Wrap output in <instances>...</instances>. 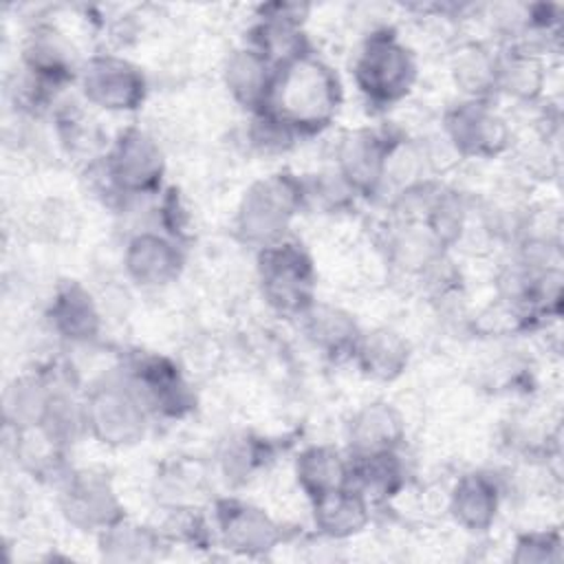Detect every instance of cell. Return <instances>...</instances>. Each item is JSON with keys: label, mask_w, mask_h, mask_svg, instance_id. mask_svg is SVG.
Instances as JSON below:
<instances>
[{"label": "cell", "mask_w": 564, "mask_h": 564, "mask_svg": "<svg viewBox=\"0 0 564 564\" xmlns=\"http://www.w3.org/2000/svg\"><path fill=\"white\" fill-rule=\"evenodd\" d=\"M344 104L339 73L315 51L275 68L271 93L262 110L289 126L297 139L328 130Z\"/></svg>", "instance_id": "cell-1"}, {"label": "cell", "mask_w": 564, "mask_h": 564, "mask_svg": "<svg viewBox=\"0 0 564 564\" xmlns=\"http://www.w3.org/2000/svg\"><path fill=\"white\" fill-rule=\"evenodd\" d=\"M97 176L95 187L108 203H130L163 192L165 156L159 141L139 126H126L106 145V152L88 163Z\"/></svg>", "instance_id": "cell-2"}, {"label": "cell", "mask_w": 564, "mask_h": 564, "mask_svg": "<svg viewBox=\"0 0 564 564\" xmlns=\"http://www.w3.org/2000/svg\"><path fill=\"white\" fill-rule=\"evenodd\" d=\"M419 79L414 51L390 26L372 29L352 57V82L368 106L392 108L401 104Z\"/></svg>", "instance_id": "cell-3"}, {"label": "cell", "mask_w": 564, "mask_h": 564, "mask_svg": "<svg viewBox=\"0 0 564 564\" xmlns=\"http://www.w3.org/2000/svg\"><path fill=\"white\" fill-rule=\"evenodd\" d=\"M306 209L304 176L273 172L253 181L236 207L234 231L256 251L289 238V229L300 212Z\"/></svg>", "instance_id": "cell-4"}, {"label": "cell", "mask_w": 564, "mask_h": 564, "mask_svg": "<svg viewBox=\"0 0 564 564\" xmlns=\"http://www.w3.org/2000/svg\"><path fill=\"white\" fill-rule=\"evenodd\" d=\"M258 284L264 302L282 317L300 319L317 302V271L302 242L284 238L258 251Z\"/></svg>", "instance_id": "cell-5"}, {"label": "cell", "mask_w": 564, "mask_h": 564, "mask_svg": "<svg viewBox=\"0 0 564 564\" xmlns=\"http://www.w3.org/2000/svg\"><path fill=\"white\" fill-rule=\"evenodd\" d=\"M84 430L106 447H132L150 427V412L121 372L104 377L82 399Z\"/></svg>", "instance_id": "cell-6"}, {"label": "cell", "mask_w": 564, "mask_h": 564, "mask_svg": "<svg viewBox=\"0 0 564 564\" xmlns=\"http://www.w3.org/2000/svg\"><path fill=\"white\" fill-rule=\"evenodd\" d=\"M441 132L454 154L463 159H496L513 145L507 117L489 99H465L449 104L441 119Z\"/></svg>", "instance_id": "cell-7"}, {"label": "cell", "mask_w": 564, "mask_h": 564, "mask_svg": "<svg viewBox=\"0 0 564 564\" xmlns=\"http://www.w3.org/2000/svg\"><path fill=\"white\" fill-rule=\"evenodd\" d=\"M77 84L84 101L106 112H134L148 99L145 73L117 53H95L84 59Z\"/></svg>", "instance_id": "cell-8"}, {"label": "cell", "mask_w": 564, "mask_h": 564, "mask_svg": "<svg viewBox=\"0 0 564 564\" xmlns=\"http://www.w3.org/2000/svg\"><path fill=\"white\" fill-rule=\"evenodd\" d=\"M119 372L139 394L150 416L183 419L196 405L194 390L189 388L181 368L165 355L137 352Z\"/></svg>", "instance_id": "cell-9"}, {"label": "cell", "mask_w": 564, "mask_h": 564, "mask_svg": "<svg viewBox=\"0 0 564 564\" xmlns=\"http://www.w3.org/2000/svg\"><path fill=\"white\" fill-rule=\"evenodd\" d=\"M57 487L62 516L79 531L97 535L126 518V509L115 487L99 471L70 469Z\"/></svg>", "instance_id": "cell-10"}, {"label": "cell", "mask_w": 564, "mask_h": 564, "mask_svg": "<svg viewBox=\"0 0 564 564\" xmlns=\"http://www.w3.org/2000/svg\"><path fill=\"white\" fill-rule=\"evenodd\" d=\"M214 533L231 553L260 557L284 540V529L264 509L240 498H218L212 511Z\"/></svg>", "instance_id": "cell-11"}, {"label": "cell", "mask_w": 564, "mask_h": 564, "mask_svg": "<svg viewBox=\"0 0 564 564\" xmlns=\"http://www.w3.org/2000/svg\"><path fill=\"white\" fill-rule=\"evenodd\" d=\"M394 132L377 128L348 130L335 150V172L357 198H375L383 187V170Z\"/></svg>", "instance_id": "cell-12"}, {"label": "cell", "mask_w": 564, "mask_h": 564, "mask_svg": "<svg viewBox=\"0 0 564 564\" xmlns=\"http://www.w3.org/2000/svg\"><path fill=\"white\" fill-rule=\"evenodd\" d=\"M130 282L143 289H161L178 280L185 267L183 242L165 231H137L128 238L121 256Z\"/></svg>", "instance_id": "cell-13"}, {"label": "cell", "mask_w": 564, "mask_h": 564, "mask_svg": "<svg viewBox=\"0 0 564 564\" xmlns=\"http://www.w3.org/2000/svg\"><path fill=\"white\" fill-rule=\"evenodd\" d=\"M22 70L53 90L77 82L82 62L75 59L68 40L51 24H35L22 44Z\"/></svg>", "instance_id": "cell-14"}, {"label": "cell", "mask_w": 564, "mask_h": 564, "mask_svg": "<svg viewBox=\"0 0 564 564\" xmlns=\"http://www.w3.org/2000/svg\"><path fill=\"white\" fill-rule=\"evenodd\" d=\"M46 319L51 330L68 344H93L101 335L104 317L93 293L79 282H64L53 293Z\"/></svg>", "instance_id": "cell-15"}, {"label": "cell", "mask_w": 564, "mask_h": 564, "mask_svg": "<svg viewBox=\"0 0 564 564\" xmlns=\"http://www.w3.org/2000/svg\"><path fill=\"white\" fill-rule=\"evenodd\" d=\"M502 502V487L489 471L463 474L449 491V516L469 533H485L494 527Z\"/></svg>", "instance_id": "cell-16"}, {"label": "cell", "mask_w": 564, "mask_h": 564, "mask_svg": "<svg viewBox=\"0 0 564 564\" xmlns=\"http://www.w3.org/2000/svg\"><path fill=\"white\" fill-rule=\"evenodd\" d=\"M348 454H372L401 449L405 443V419L388 401H370L352 412L346 423Z\"/></svg>", "instance_id": "cell-17"}, {"label": "cell", "mask_w": 564, "mask_h": 564, "mask_svg": "<svg viewBox=\"0 0 564 564\" xmlns=\"http://www.w3.org/2000/svg\"><path fill=\"white\" fill-rule=\"evenodd\" d=\"M410 359V341L401 333L386 326L361 330L350 355V361L364 377L383 383L399 379L408 370Z\"/></svg>", "instance_id": "cell-18"}, {"label": "cell", "mask_w": 564, "mask_h": 564, "mask_svg": "<svg viewBox=\"0 0 564 564\" xmlns=\"http://www.w3.org/2000/svg\"><path fill=\"white\" fill-rule=\"evenodd\" d=\"M275 66L269 64L258 51L242 44L234 48L223 64V82L231 99L249 115L267 106Z\"/></svg>", "instance_id": "cell-19"}, {"label": "cell", "mask_w": 564, "mask_h": 564, "mask_svg": "<svg viewBox=\"0 0 564 564\" xmlns=\"http://www.w3.org/2000/svg\"><path fill=\"white\" fill-rule=\"evenodd\" d=\"M370 511L372 502L350 485L311 500L313 527L326 540H348L361 533L370 522Z\"/></svg>", "instance_id": "cell-20"}, {"label": "cell", "mask_w": 564, "mask_h": 564, "mask_svg": "<svg viewBox=\"0 0 564 564\" xmlns=\"http://www.w3.org/2000/svg\"><path fill=\"white\" fill-rule=\"evenodd\" d=\"M350 456V487L364 494L372 505H381L399 496L405 487V460L401 449H386L372 454H348Z\"/></svg>", "instance_id": "cell-21"}, {"label": "cell", "mask_w": 564, "mask_h": 564, "mask_svg": "<svg viewBox=\"0 0 564 564\" xmlns=\"http://www.w3.org/2000/svg\"><path fill=\"white\" fill-rule=\"evenodd\" d=\"M447 249L421 218H401L386 238L388 262L403 273L423 275Z\"/></svg>", "instance_id": "cell-22"}, {"label": "cell", "mask_w": 564, "mask_h": 564, "mask_svg": "<svg viewBox=\"0 0 564 564\" xmlns=\"http://www.w3.org/2000/svg\"><path fill=\"white\" fill-rule=\"evenodd\" d=\"M293 471L297 487L311 502L350 482V456L335 445H308L295 456Z\"/></svg>", "instance_id": "cell-23"}, {"label": "cell", "mask_w": 564, "mask_h": 564, "mask_svg": "<svg viewBox=\"0 0 564 564\" xmlns=\"http://www.w3.org/2000/svg\"><path fill=\"white\" fill-rule=\"evenodd\" d=\"M300 324L306 339L333 359H350L361 333L350 313L319 300L300 317Z\"/></svg>", "instance_id": "cell-24"}, {"label": "cell", "mask_w": 564, "mask_h": 564, "mask_svg": "<svg viewBox=\"0 0 564 564\" xmlns=\"http://www.w3.org/2000/svg\"><path fill=\"white\" fill-rule=\"evenodd\" d=\"M546 86V66L540 53L502 46L498 48V84L496 95H505L518 104H535Z\"/></svg>", "instance_id": "cell-25"}, {"label": "cell", "mask_w": 564, "mask_h": 564, "mask_svg": "<svg viewBox=\"0 0 564 564\" xmlns=\"http://www.w3.org/2000/svg\"><path fill=\"white\" fill-rule=\"evenodd\" d=\"M449 73L465 99L494 101L498 84V51L482 42H465L452 53Z\"/></svg>", "instance_id": "cell-26"}, {"label": "cell", "mask_w": 564, "mask_h": 564, "mask_svg": "<svg viewBox=\"0 0 564 564\" xmlns=\"http://www.w3.org/2000/svg\"><path fill=\"white\" fill-rule=\"evenodd\" d=\"M167 538L163 531L121 518L101 533H97V544L104 560L110 562H150L159 557L161 546Z\"/></svg>", "instance_id": "cell-27"}, {"label": "cell", "mask_w": 564, "mask_h": 564, "mask_svg": "<svg viewBox=\"0 0 564 564\" xmlns=\"http://www.w3.org/2000/svg\"><path fill=\"white\" fill-rule=\"evenodd\" d=\"M53 392L55 383H51L44 375L15 377L7 386L2 399V416L7 430L40 427L46 416Z\"/></svg>", "instance_id": "cell-28"}, {"label": "cell", "mask_w": 564, "mask_h": 564, "mask_svg": "<svg viewBox=\"0 0 564 564\" xmlns=\"http://www.w3.org/2000/svg\"><path fill=\"white\" fill-rule=\"evenodd\" d=\"M271 458L269 445L251 434L231 436L218 454L220 469L227 480L245 482Z\"/></svg>", "instance_id": "cell-29"}, {"label": "cell", "mask_w": 564, "mask_h": 564, "mask_svg": "<svg viewBox=\"0 0 564 564\" xmlns=\"http://www.w3.org/2000/svg\"><path fill=\"white\" fill-rule=\"evenodd\" d=\"M247 141L256 152L267 156V154L289 152L295 145V141H300V139L278 117H273L267 110H258V112L249 115Z\"/></svg>", "instance_id": "cell-30"}, {"label": "cell", "mask_w": 564, "mask_h": 564, "mask_svg": "<svg viewBox=\"0 0 564 564\" xmlns=\"http://www.w3.org/2000/svg\"><path fill=\"white\" fill-rule=\"evenodd\" d=\"M513 562L544 564L562 560V535L560 531H529L516 538Z\"/></svg>", "instance_id": "cell-31"}]
</instances>
